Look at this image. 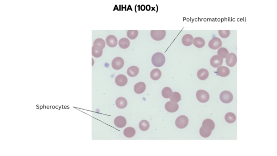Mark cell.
<instances>
[{"instance_id":"cell-18","label":"cell","mask_w":277,"mask_h":156,"mask_svg":"<svg viewBox=\"0 0 277 156\" xmlns=\"http://www.w3.org/2000/svg\"><path fill=\"white\" fill-rule=\"evenodd\" d=\"M115 104L117 107L119 108L124 109L127 106L128 102L125 98L120 97L117 98Z\"/></svg>"},{"instance_id":"cell-13","label":"cell","mask_w":277,"mask_h":156,"mask_svg":"<svg viewBox=\"0 0 277 156\" xmlns=\"http://www.w3.org/2000/svg\"><path fill=\"white\" fill-rule=\"evenodd\" d=\"M127 121L126 118L122 116H117L114 119V124L117 128H122L126 126Z\"/></svg>"},{"instance_id":"cell-1","label":"cell","mask_w":277,"mask_h":156,"mask_svg":"<svg viewBox=\"0 0 277 156\" xmlns=\"http://www.w3.org/2000/svg\"><path fill=\"white\" fill-rule=\"evenodd\" d=\"M215 128V123L212 120L207 119L204 120L202 123V126L200 128V135L204 138L209 137L212 133V131Z\"/></svg>"},{"instance_id":"cell-17","label":"cell","mask_w":277,"mask_h":156,"mask_svg":"<svg viewBox=\"0 0 277 156\" xmlns=\"http://www.w3.org/2000/svg\"><path fill=\"white\" fill-rule=\"evenodd\" d=\"M194 38L191 35L186 34L183 36L182 39V43L185 46L192 45L193 42Z\"/></svg>"},{"instance_id":"cell-32","label":"cell","mask_w":277,"mask_h":156,"mask_svg":"<svg viewBox=\"0 0 277 156\" xmlns=\"http://www.w3.org/2000/svg\"><path fill=\"white\" fill-rule=\"evenodd\" d=\"M93 45L94 46L98 45V46H100L102 49H104L106 46V42L103 39L99 38L96 39L95 40L94 42L93 43Z\"/></svg>"},{"instance_id":"cell-23","label":"cell","mask_w":277,"mask_h":156,"mask_svg":"<svg viewBox=\"0 0 277 156\" xmlns=\"http://www.w3.org/2000/svg\"><path fill=\"white\" fill-rule=\"evenodd\" d=\"M193 44L195 47L197 48H202L205 45V41L204 39L200 37H197L194 38Z\"/></svg>"},{"instance_id":"cell-33","label":"cell","mask_w":277,"mask_h":156,"mask_svg":"<svg viewBox=\"0 0 277 156\" xmlns=\"http://www.w3.org/2000/svg\"><path fill=\"white\" fill-rule=\"evenodd\" d=\"M218 33L222 38H226L230 36V30H219Z\"/></svg>"},{"instance_id":"cell-15","label":"cell","mask_w":277,"mask_h":156,"mask_svg":"<svg viewBox=\"0 0 277 156\" xmlns=\"http://www.w3.org/2000/svg\"><path fill=\"white\" fill-rule=\"evenodd\" d=\"M217 74L219 76L226 77L230 74V70L226 67L220 66L217 68Z\"/></svg>"},{"instance_id":"cell-31","label":"cell","mask_w":277,"mask_h":156,"mask_svg":"<svg viewBox=\"0 0 277 156\" xmlns=\"http://www.w3.org/2000/svg\"><path fill=\"white\" fill-rule=\"evenodd\" d=\"M138 34V31L137 30H128L127 32V35L129 38L131 40H134L136 38Z\"/></svg>"},{"instance_id":"cell-19","label":"cell","mask_w":277,"mask_h":156,"mask_svg":"<svg viewBox=\"0 0 277 156\" xmlns=\"http://www.w3.org/2000/svg\"><path fill=\"white\" fill-rule=\"evenodd\" d=\"M103 49L98 45H94L92 48V55L95 58H99L102 56Z\"/></svg>"},{"instance_id":"cell-8","label":"cell","mask_w":277,"mask_h":156,"mask_svg":"<svg viewBox=\"0 0 277 156\" xmlns=\"http://www.w3.org/2000/svg\"><path fill=\"white\" fill-rule=\"evenodd\" d=\"M222 45V42L220 39L218 38H213L210 40L208 43V46L210 48L212 49H218L220 48Z\"/></svg>"},{"instance_id":"cell-14","label":"cell","mask_w":277,"mask_h":156,"mask_svg":"<svg viewBox=\"0 0 277 156\" xmlns=\"http://www.w3.org/2000/svg\"><path fill=\"white\" fill-rule=\"evenodd\" d=\"M106 42L109 47L114 48L118 44V39L114 35H109L106 38Z\"/></svg>"},{"instance_id":"cell-7","label":"cell","mask_w":277,"mask_h":156,"mask_svg":"<svg viewBox=\"0 0 277 156\" xmlns=\"http://www.w3.org/2000/svg\"><path fill=\"white\" fill-rule=\"evenodd\" d=\"M124 65V60L120 57H116L115 58H114L111 63L112 67L115 70H120L121 68H122Z\"/></svg>"},{"instance_id":"cell-30","label":"cell","mask_w":277,"mask_h":156,"mask_svg":"<svg viewBox=\"0 0 277 156\" xmlns=\"http://www.w3.org/2000/svg\"><path fill=\"white\" fill-rule=\"evenodd\" d=\"M170 99L171 101L178 103L181 100V96L179 92L174 91L173 92V94L171 95V97L170 98Z\"/></svg>"},{"instance_id":"cell-26","label":"cell","mask_w":277,"mask_h":156,"mask_svg":"<svg viewBox=\"0 0 277 156\" xmlns=\"http://www.w3.org/2000/svg\"><path fill=\"white\" fill-rule=\"evenodd\" d=\"M225 120L229 124H232L236 120V116L233 113H228L225 115Z\"/></svg>"},{"instance_id":"cell-25","label":"cell","mask_w":277,"mask_h":156,"mask_svg":"<svg viewBox=\"0 0 277 156\" xmlns=\"http://www.w3.org/2000/svg\"><path fill=\"white\" fill-rule=\"evenodd\" d=\"M119 45L122 49H126L129 47L130 41L127 38H122L119 41Z\"/></svg>"},{"instance_id":"cell-5","label":"cell","mask_w":277,"mask_h":156,"mask_svg":"<svg viewBox=\"0 0 277 156\" xmlns=\"http://www.w3.org/2000/svg\"><path fill=\"white\" fill-rule=\"evenodd\" d=\"M221 101L225 104L231 103L233 99V96L230 91H224L221 93L219 96Z\"/></svg>"},{"instance_id":"cell-24","label":"cell","mask_w":277,"mask_h":156,"mask_svg":"<svg viewBox=\"0 0 277 156\" xmlns=\"http://www.w3.org/2000/svg\"><path fill=\"white\" fill-rule=\"evenodd\" d=\"M123 134L124 136L127 138H131L135 136L136 131L134 128L128 127L124 129Z\"/></svg>"},{"instance_id":"cell-28","label":"cell","mask_w":277,"mask_h":156,"mask_svg":"<svg viewBox=\"0 0 277 156\" xmlns=\"http://www.w3.org/2000/svg\"><path fill=\"white\" fill-rule=\"evenodd\" d=\"M139 128L142 131H146L150 128V124L149 122L145 120H143L140 122L139 124Z\"/></svg>"},{"instance_id":"cell-16","label":"cell","mask_w":277,"mask_h":156,"mask_svg":"<svg viewBox=\"0 0 277 156\" xmlns=\"http://www.w3.org/2000/svg\"><path fill=\"white\" fill-rule=\"evenodd\" d=\"M146 90V85L143 82H139L136 83L134 87V91L136 94H142Z\"/></svg>"},{"instance_id":"cell-2","label":"cell","mask_w":277,"mask_h":156,"mask_svg":"<svg viewBox=\"0 0 277 156\" xmlns=\"http://www.w3.org/2000/svg\"><path fill=\"white\" fill-rule=\"evenodd\" d=\"M152 62L156 67H161L165 62V57L164 54L157 52L153 54L152 58Z\"/></svg>"},{"instance_id":"cell-27","label":"cell","mask_w":277,"mask_h":156,"mask_svg":"<svg viewBox=\"0 0 277 156\" xmlns=\"http://www.w3.org/2000/svg\"><path fill=\"white\" fill-rule=\"evenodd\" d=\"M173 92L172 90L170 88L166 87L162 89V91H161V95L164 98L169 99L171 97Z\"/></svg>"},{"instance_id":"cell-29","label":"cell","mask_w":277,"mask_h":156,"mask_svg":"<svg viewBox=\"0 0 277 156\" xmlns=\"http://www.w3.org/2000/svg\"><path fill=\"white\" fill-rule=\"evenodd\" d=\"M229 54V51L225 48H219L217 51V55L221 57L222 58H226Z\"/></svg>"},{"instance_id":"cell-4","label":"cell","mask_w":277,"mask_h":156,"mask_svg":"<svg viewBox=\"0 0 277 156\" xmlns=\"http://www.w3.org/2000/svg\"><path fill=\"white\" fill-rule=\"evenodd\" d=\"M196 97L198 101L202 103H207L210 98L209 94L203 90L197 91L196 93Z\"/></svg>"},{"instance_id":"cell-22","label":"cell","mask_w":277,"mask_h":156,"mask_svg":"<svg viewBox=\"0 0 277 156\" xmlns=\"http://www.w3.org/2000/svg\"><path fill=\"white\" fill-rule=\"evenodd\" d=\"M138 72H139V69L137 67L135 66H132L129 68L127 71L128 75L131 77H134L136 76L138 74Z\"/></svg>"},{"instance_id":"cell-21","label":"cell","mask_w":277,"mask_h":156,"mask_svg":"<svg viewBox=\"0 0 277 156\" xmlns=\"http://www.w3.org/2000/svg\"><path fill=\"white\" fill-rule=\"evenodd\" d=\"M161 76V72L160 70L156 68L152 71L150 73V77L152 80L157 81L160 79Z\"/></svg>"},{"instance_id":"cell-12","label":"cell","mask_w":277,"mask_h":156,"mask_svg":"<svg viewBox=\"0 0 277 156\" xmlns=\"http://www.w3.org/2000/svg\"><path fill=\"white\" fill-rule=\"evenodd\" d=\"M127 77L123 74H119L115 78V83L119 86H124L127 84Z\"/></svg>"},{"instance_id":"cell-10","label":"cell","mask_w":277,"mask_h":156,"mask_svg":"<svg viewBox=\"0 0 277 156\" xmlns=\"http://www.w3.org/2000/svg\"><path fill=\"white\" fill-rule=\"evenodd\" d=\"M226 65L230 67L235 66L237 62V57L235 54L231 53L226 58Z\"/></svg>"},{"instance_id":"cell-3","label":"cell","mask_w":277,"mask_h":156,"mask_svg":"<svg viewBox=\"0 0 277 156\" xmlns=\"http://www.w3.org/2000/svg\"><path fill=\"white\" fill-rule=\"evenodd\" d=\"M188 118L185 115H180L175 120V125L177 128L180 129H184L186 128L188 124Z\"/></svg>"},{"instance_id":"cell-20","label":"cell","mask_w":277,"mask_h":156,"mask_svg":"<svg viewBox=\"0 0 277 156\" xmlns=\"http://www.w3.org/2000/svg\"><path fill=\"white\" fill-rule=\"evenodd\" d=\"M197 75L200 80H206L209 76V72L205 68H201L198 71Z\"/></svg>"},{"instance_id":"cell-11","label":"cell","mask_w":277,"mask_h":156,"mask_svg":"<svg viewBox=\"0 0 277 156\" xmlns=\"http://www.w3.org/2000/svg\"><path fill=\"white\" fill-rule=\"evenodd\" d=\"M165 109L169 113H175L179 109L178 104L173 101H168L165 105Z\"/></svg>"},{"instance_id":"cell-6","label":"cell","mask_w":277,"mask_h":156,"mask_svg":"<svg viewBox=\"0 0 277 156\" xmlns=\"http://www.w3.org/2000/svg\"><path fill=\"white\" fill-rule=\"evenodd\" d=\"M151 35L153 40L155 41H161L165 38L166 35L165 30H152Z\"/></svg>"},{"instance_id":"cell-9","label":"cell","mask_w":277,"mask_h":156,"mask_svg":"<svg viewBox=\"0 0 277 156\" xmlns=\"http://www.w3.org/2000/svg\"><path fill=\"white\" fill-rule=\"evenodd\" d=\"M210 64L211 66L215 68H217L221 66L223 63V59L218 55L213 56L210 59Z\"/></svg>"}]
</instances>
